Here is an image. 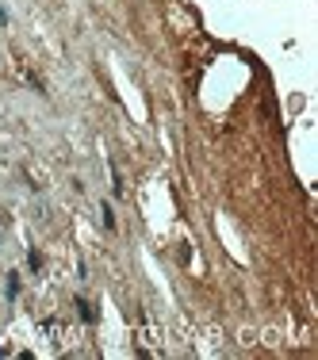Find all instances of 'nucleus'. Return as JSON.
<instances>
[{
	"label": "nucleus",
	"mask_w": 318,
	"mask_h": 360,
	"mask_svg": "<svg viewBox=\"0 0 318 360\" xmlns=\"http://www.w3.org/2000/svg\"><path fill=\"white\" fill-rule=\"evenodd\" d=\"M77 314H81V318H85V322H88V326H92V322H96V310H92V307H88V303H85V299H77Z\"/></svg>",
	"instance_id": "obj_1"
},
{
	"label": "nucleus",
	"mask_w": 318,
	"mask_h": 360,
	"mask_svg": "<svg viewBox=\"0 0 318 360\" xmlns=\"http://www.w3.org/2000/svg\"><path fill=\"white\" fill-rule=\"evenodd\" d=\"M15 295H19V280H15V272H12V276H8V299H15Z\"/></svg>",
	"instance_id": "obj_2"
},
{
	"label": "nucleus",
	"mask_w": 318,
	"mask_h": 360,
	"mask_svg": "<svg viewBox=\"0 0 318 360\" xmlns=\"http://www.w3.org/2000/svg\"><path fill=\"white\" fill-rule=\"evenodd\" d=\"M104 226H108V230L115 226V215H111V207H108V203H104Z\"/></svg>",
	"instance_id": "obj_3"
}]
</instances>
